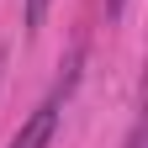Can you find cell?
Returning <instances> with one entry per match:
<instances>
[{"label": "cell", "mask_w": 148, "mask_h": 148, "mask_svg": "<svg viewBox=\"0 0 148 148\" xmlns=\"http://www.w3.org/2000/svg\"><path fill=\"white\" fill-rule=\"evenodd\" d=\"M48 5H53V0H27V27H32V32L42 27V16H48Z\"/></svg>", "instance_id": "obj_2"}, {"label": "cell", "mask_w": 148, "mask_h": 148, "mask_svg": "<svg viewBox=\"0 0 148 148\" xmlns=\"http://www.w3.org/2000/svg\"><path fill=\"white\" fill-rule=\"evenodd\" d=\"M127 148H148V127H143V122L132 127V138H127Z\"/></svg>", "instance_id": "obj_3"}, {"label": "cell", "mask_w": 148, "mask_h": 148, "mask_svg": "<svg viewBox=\"0 0 148 148\" xmlns=\"http://www.w3.org/2000/svg\"><path fill=\"white\" fill-rule=\"evenodd\" d=\"M53 132H58V106L48 101V106H37L32 116L21 122V132L11 138V148H48V143H53Z\"/></svg>", "instance_id": "obj_1"}, {"label": "cell", "mask_w": 148, "mask_h": 148, "mask_svg": "<svg viewBox=\"0 0 148 148\" xmlns=\"http://www.w3.org/2000/svg\"><path fill=\"white\" fill-rule=\"evenodd\" d=\"M122 5H127V0H106V11H111V16H122Z\"/></svg>", "instance_id": "obj_4"}, {"label": "cell", "mask_w": 148, "mask_h": 148, "mask_svg": "<svg viewBox=\"0 0 148 148\" xmlns=\"http://www.w3.org/2000/svg\"><path fill=\"white\" fill-rule=\"evenodd\" d=\"M0 64H5V48H0Z\"/></svg>", "instance_id": "obj_5"}]
</instances>
